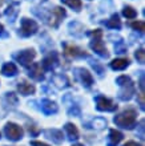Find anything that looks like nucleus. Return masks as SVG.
Listing matches in <instances>:
<instances>
[{"mask_svg":"<svg viewBox=\"0 0 145 146\" xmlns=\"http://www.w3.org/2000/svg\"><path fill=\"white\" fill-rule=\"evenodd\" d=\"M116 84L120 86V90L117 93V97L118 100L121 101H129L133 98L134 93H136V88H134V84L132 78L129 76H118L116 78Z\"/></svg>","mask_w":145,"mask_h":146,"instance_id":"f257e3e1","label":"nucleus"},{"mask_svg":"<svg viewBox=\"0 0 145 146\" xmlns=\"http://www.w3.org/2000/svg\"><path fill=\"white\" fill-rule=\"evenodd\" d=\"M113 122L116 123V126L121 127V129L132 130L137 122V111L134 109H126L113 117Z\"/></svg>","mask_w":145,"mask_h":146,"instance_id":"f03ea898","label":"nucleus"},{"mask_svg":"<svg viewBox=\"0 0 145 146\" xmlns=\"http://www.w3.org/2000/svg\"><path fill=\"white\" fill-rule=\"evenodd\" d=\"M87 35L91 37L89 48H91L96 54H99L100 57H103V58L109 57V52H108L107 46L104 45V42H103V31H101V29H95V31L88 32Z\"/></svg>","mask_w":145,"mask_h":146,"instance_id":"7ed1b4c3","label":"nucleus"},{"mask_svg":"<svg viewBox=\"0 0 145 146\" xmlns=\"http://www.w3.org/2000/svg\"><path fill=\"white\" fill-rule=\"evenodd\" d=\"M39 31V25L35 20H31L28 17H23L20 21V28H19V36L21 37H31V36L36 35Z\"/></svg>","mask_w":145,"mask_h":146,"instance_id":"20e7f679","label":"nucleus"},{"mask_svg":"<svg viewBox=\"0 0 145 146\" xmlns=\"http://www.w3.org/2000/svg\"><path fill=\"white\" fill-rule=\"evenodd\" d=\"M4 134L7 137L9 141L12 142H17L20 139L23 138L24 135V130L23 127L17 125L15 122H7L5 123V126H4Z\"/></svg>","mask_w":145,"mask_h":146,"instance_id":"39448f33","label":"nucleus"},{"mask_svg":"<svg viewBox=\"0 0 145 146\" xmlns=\"http://www.w3.org/2000/svg\"><path fill=\"white\" fill-rule=\"evenodd\" d=\"M12 57L15 58L16 61L19 62L21 66L24 68H28V66L32 64V61L35 60L36 57V52H35L33 48H28V49H24V50H20L17 53H15Z\"/></svg>","mask_w":145,"mask_h":146,"instance_id":"423d86ee","label":"nucleus"},{"mask_svg":"<svg viewBox=\"0 0 145 146\" xmlns=\"http://www.w3.org/2000/svg\"><path fill=\"white\" fill-rule=\"evenodd\" d=\"M73 74L76 77V80L87 89L91 88L92 85H93V82H95L92 74L89 73V70L85 69V68H75L73 69Z\"/></svg>","mask_w":145,"mask_h":146,"instance_id":"0eeeda50","label":"nucleus"},{"mask_svg":"<svg viewBox=\"0 0 145 146\" xmlns=\"http://www.w3.org/2000/svg\"><path fill=\"white\" fill-rule=\"evenodd\" d=\"M95 102H96V109L99 111H116L117 110V105L105 96H99L95 97Z\"/></svg>","mask_w":145,"mask_h":146,"instance_id":"6e6552de","label":"nucleus"},{"mask_svg":"<svg viewBox=\"0 0 145 146\" xmlns=\"http://www.w3.org/2000/svg\"><path fill=\"white\" fill-rule=\"evenodd\" d=\"M48 13H49V17H48L49 21H48V23H49L51 27H53V28H57L59 25H60L61 20L67 16L65 9L64 8H61V7H53V9L49 11Z\"/></svg>","mask_w":145,"mask_h":146,"instance_id":"1a4fd4ad","label":"nucleus"},{"mask_svg":"<svg viewBox=\"0 0 145 146\" xmlns=\"http://www.w3.org/2000/svg\"><path fill=\"white\" fill-rule=\"evenodd\" d=\"M63 48H64V54L68 56L71 58H84L88 57V53L84 49H81L80 46L76 45H69V44H63Z\"/></svg>","mask_w":145,"mask_h":146,"instance_id":"9d476101","label":"nucleus"},{"mask_svg":"<svg viewBox=\"0 0 145 146\" xmlns=\"http://www.w3.org/2000/svg\"><path fill=\"white\" fill-rule=\"evenodd\" d=\"M41 68L44 70H53L56 66L59 65V54H57V52H51L48 56H45V57L43 58V61H41Z\"/></svg>","mask_w":145,"mask_h":146,"instance_id":"9b49d317","label":"nucleus"},{"mask_svg":"<svg viewBox=\"0 0 145 146\" xmlns=\"http://www.w3.org/2000/svg\"><path fill=\"white\" fill-rule=\"evenodd\" d=\"M63 102H65L67 104V106H68V114L69 115H73V117H80L81 115V109L80 106L77 105V102H75L72 98V96L71 94H65L64 97H63Z\"/></svg>","mask_w":145,"mask_h":146,"instance_id":"f8f14e48","label":"nucleus"},{"mask_svg":"<svg viewBox=\"0 0 145 146\" xmlns=\"http://www.w3.org/2000/svg\"><path fill=\"white\" fill-rule=\"evenodd\" d=\"M40 110L45 115H52V114H56L59 111V106L55 101L48 100V98H43L40 101Z\"/></svg>","mask_w":145,"mask_h":146,"instance_id":"ddd939ff","label":"nucleus"},{"mask_svg":"<svg viewBox=\"0 0 145 146\" xmlns=\"http://www.w3.org/2000/svg\"><path fill=\"white\" fill-rule=\"evenodd\" d=\"M28 76L36 81H43L44 80V69L39 62H33L28 66Z\"/></svg>","mask_w":145,"mask_h":146,"instance_id":"4468645a","label":"nucleus"},{"mask_svg":"<svg viewBox=\"0 0 145 146\" xmlns=\"http://www.w3.org/2000/svg\"><path fill=\"white\" fill-rule=\"evenodd\" d=\"M44 135H45L48 139H51L53 143H60L64 142V135H63V131L59 130V129H45V130H43Z\"/></svg>","mask_w":145,"mask_h":146,"instance_id":"2eb2a0df","label":"nucleus"},{"mask_svg":"<svg viewBox=\"0 0 145 146\" xmlns=\"http://www.w3.org/2000/svg\"><path fill=\"white\" fill-rule=\"evenodd\" d=\"M16 88H17V92L24 97L32 96V94H35V92H36L35 85L29 84V82H27V81H19L17 85H16Z\"/></svg>","mask_w":145,"mask_h":146,"instance_id":"dca6fc26","label":"nucleus"},{"mask_svg":"<svg viewBox=\"0 0 145 146\" xmlns=\"http://www.w3.org/2000/svg\"><path fill=\"white\" fill-rule=\"evenodd\" d=\"M122 138H124V134H122L121 131L116 130V129H111L109 134H108L107 146H117L122 141Z\"/></svg>","mask_w":145,"mask_h":146,"instance_id":"f3484780","label":"nucleus"},{"mask_svg":"<svg viewBox=\"0 0 145 146\" xmlns=\"http://www.w3.org/2000/svg\"><path fill=\"white\" fill-rule=\"evenodd\" d=\"M64 130L67 133V137H68L69 141H77V139L80 138V134H79V130H77V127L75 123L72 122H67L64 125Z\"/></svg>","mask_w":145,"mask_h":146,"instance_id":"a211bd4d","label":"nucleus"},{"mask_svg":"<svg viewBox=\"0 0 145 146\" xmlns=\"http://www.w3.org/2000/svg\"><path fill=\"white\" fill-rule=\"evenodd\" d=\"M52 82H53V85L59 89H65V88H69V86H71L68 77L65 76V74H53V76H52Z\"/></svg>","mask_w":145,"mask_h":146,"instance_id":"6ab92c4d","label":"nucleus"},{"mask_svg":"<svg viewBox=\"0 0 145 146\" xmlns=\"http://www.w3.org/2000/svg\"><path fill=\"white\" fill-rule=\"evenodd\" d=\"M88 129H93V130H103L107 126V119L103 117H96V118L91 119L89 122L85 125Z\"/></svg>","mask_w":145,"mask_h":146,"instance_id":"aec40b11","label":"nucleus"},{"mask_svg":"<svg viewBox=\"0 0 145 146\" xmlns=\"http://www.w3.org/2000/svg\"><path fill=\"white\" fill-rule=\"evenodd\" d=\"M68 29H69V33L73 35L75 37H81L84 35V25L79 21H71L68 24Z\"/></svg>","mask_w":145,"mask_h":146,"instance_id":"412c9836","label":"nucleus"},{"mask_svg":"<svg viewBox=\"0 0 145 146\" xmlns=\"http://www.w3.org/2000/svg\"><path fill=\"white\" fill-rule=\"evenodd\" d=\"M104 24L109 29H116V31L121 29V20H120V16L117 13H113L107 21H104Z\"/></svg>","mask_w":145,"mask_h":146,"instance_id":"4be33fe9","label":"nucleus"},{"mask_svg":"<svg viewBox=\"0 0 145 146\" xmlns=\"http://www.w3.org/2000/svg\"><path fill=\"white\" fill-rule=\"evenodd\" d=\"M17 73H19L17 66H16L13 62H5V64L1 66V74L5 77H15Z\"/></svg>","mask_w":145,"mask_h":146,"instance_id":"5701e85b","label":"nucleus"},{"mask_svg":"<svg viewBox=\"0 0 145 146\" xmlns=\"http://www.w3.org/2000/svg\"><path fill=\"white\" fill-rule=\"evenodd\" d=\"M109 65L113 70H124L125 68H128L130 65V61L128 58H115V60L111 61Z\"/></svg>","mask_w":145,"mask_h":146,"instance_id":"b1692460","label":"nucleus"},{"mask_svg":"<svg viewBox=\"0 0 145 146\" xmlns=\"http://www.w3.org/2000/svg\"><path fill=\"white\" fill-rule=\"evenodd\" d=\"M19 102V98L13 92H8L4 94V104L7 106H11V108H15Z\"/></svg>","mask_w":145,"mask_h":146,"instance_id":"393cba45","label":"nucleus"},{"mask_svg":"<svg viewBox=\"0 0 145 146\" xmlns=\"http://www.w3.org/2000/svg\"><path fill=\"white\" fill-rule=\"evenodd\" d=\"M17 7H19V4L13 1V3L5 9V15L8 16V19L11 20V23L15 21V17H16V15H17ZM9 20H8V21H9Z\"/></svg>","mask_w":145,"mask_h":146,"instance_id":"a878e982","label":"nucleus"},{"mask_svg":"<svg viewBox=\"0 0 145 146\" xmlns=\"http://www.w3.org/2000/svg\"><path fill=\"white\" fill-rule=\"evenodd\" d=\"M89 65L95 69V72L99 74V77H104L105 74V68H104L99 61H95V60H89Z\"/></svg>","mask_w":145,"mask_h":146,"instance_id":"bb28decb","label":"nucleus"},{"mask_svg":"<svg viewBox=\"0 0 145 146\" xmlns=\"http://www.w3.org/2000/svg\"><path fill=\"white\" fill-rule=\"evenodd\" d=\"M61 3L67 4L69 8H72L75 12L81 11V0H61Z\"/></svg>","mask_w":145,"mask_h":146,"instance_id":"cd10ccee","label":"nucleus"},{"mask_svg":"<svg viewBox=\"0 0 145 146\" xmlns=\"http://www.w3.org/2000/svg\"><path fill=\"white\" fill-rule=\"evenodd\" d=\"M122 15L125 16L126 19H134L136 16H137V12L136 9L130 7V5H125V7L122 8Z\"/></svg>","mask_w":145,"mask_h":146,"instance_id":"c85d7f7f","label":"nucleus"},{"mask_svg":"<svg viewBox=\"0 0 145 146\" xmlns=\"http://www.w3.org/2000/svg\"><path fill=\"white\" fill-rule=\"evenodd\" d=\"M130 28H132L133 31H136V32H138V33L144 35L145 23H144V21H141V20H138V21H133V23L130 24Z\"/></svg>","mask_w":145,"mask_h":146,"instance_id":"c756f323","label":"nucleus"},{"mask_svg":"<svg viewBox=\"0 0 145 146\" xmlns=\"http://www.w3.org/2000/svg\"><path fill=\"white\" fill-rule=\"evenodd\" d=\"M126 50H128V48H126L125 42L122 41V38H118V41L115 44V52L121 54V53H126Z\"/></svg>","mask_w":145,"mask_h":146,"instance_id":"7c9ffc66","label":"nucleus"},{"mask_svg":"<svg viewBox=\"0 0 145 146\" xmlns=\"http://www.w3.org/2000/svg\"><path fill=\"white\" fill-rule=\"evenodd\" d=\"M134 57H136V60H137L138 64H144L145 62V52L142 48H140V49H137L136 52H134Z\"/></svg>","mask_w":145,"mask_h":146,"instance_id":"2f4dec72","label":"nucleus"},{"mask_svg":"<svg viewBox=\"0 0 145 146\" xmlns=\"http://www.w3.org/2000/svg\"><path fill=\"white\" fill-rule=\"evenodd\" d=\"M137 100H138V105H140V109L144 110L145 109V102H144V93H140L137 96Z\"/></svg>","mask_w":145,"mask_h":146,"instance_id":"473e14b6","label":"nucleus"},{"mask_svg":"<svg viewBox=\"0 0 145 146\" xmlns=\"http://www.w3.org/2000/svg\"><path fill=\"white\" fill-rule=\"evenodd\" d=\"M8 37H9V33L4 29L3 24H0V38H8Z\"/></svg>","mask_w":145,"mask_h":146,"instance_id":"72a5a7b5","label":"nucleus"},{"mask_svg":"<svg viewBox=\"0 0 145 146\" xmlns=\"http://www.w3.org/2000/svg\"><path fill=\"white\" fill-rule=\"evenodd\" d=\"M138 86H140V90L141 93H144V72H140V80H138Z\"/></svg>","mask_w":145,"mask_h":146,"instance_id":"f704fd0d","label":"nucleus"},{"mask_svg":"<svg viewBox=\"0 0 145 146\" xmlns=\"http://www.w3.org/2000/svg\"><path fill=\"white\" fill-rule=\"evenodd\" d=\"M140 138L144 139V119L140 121Z\"/></svg>","mask_w":145,"mask_h":146,"instance_id":"c9c22d12","label":"nucleus"},{"mask_svg":"<svg viewBox=\"0 0 145 146\" xmlns=\"http://www.w3.org/2000/svg\"><path fill=\"white\" fill-rule=\"evenodd\" d=\"M31 146H49L44 142H40V141H31Z\"/></svg>","mask_w":145,"mask_h":146,"instance_id":"e433bc0d","label":"nucleus"},{"mask_svg":"<svg viewBox=\"0 0 145 146\" xmlns=\"http://www.w3.org/2000/svg\"><path fill=\"white\" fill-rule=\"evenodd\" d=\"M122 146H142L141 143H137V142H134V141H128L126 143H124Z\"/></svg>","mask_w":145,"mask_h":146,"instance_id":"4c0bfd02","label":"nucleus"},{"mask_svg":"<svg viewBox=\"0 0 145 146\" xmlns=\"http://www.w3.org/2000/svg\"><path fill=\"white\" fill-rule=\"evenodd\" d=\"M72 146H84V145H81V143H73Z\"/></svg>","mask_w":145,"mask_h":146,"instance_id":"58836bf2","label":"nucleus"},{"mask_svg":"<svg viewBox=\"0 0 145 146\" xmlns=\"http://www.w3.org/2000/svg\"><path fill=\"white\" fill-rule=\"evenodd\" d=\"M43 1H47V0H43Z\"/></svg>","mask_w":145,"mask_h":146,"instance_id":"ea45409f","label":"nucleus"},{"mask_svg":"<svg viewBox=\"0 0 145 146\" xmlns=\"http://www.w3.org/2000/svg\"><path fill=\"white\" fill-rule=\"evenodd\" d=\"M0 138H1V134H0Z\"/></svg>","mask_w":145,"mask_h":146,"instance_id":"a19ab883","label":"nucleus"}]
</instances>
